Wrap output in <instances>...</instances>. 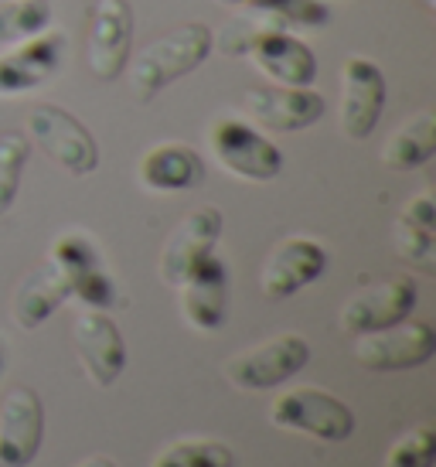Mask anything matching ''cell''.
Listing matches in <instances>:
<instances>
[{"instance_id":"obj_20","label":"cell","mask_w":436,"mask_h":467,"mask_svg":"<svg viewBox=\"0 0 436 467\" xmlns=\"http://www.w3.org/2000/svg\"><path fill=\"white\" fill-rule=\"evenodd\" d=\"M68 297H72V290H68V276L62 273V266L52 260L41 263V266H35V270L17 284V290H14V297H11L14 325L21 327V331H35V327L45 325Z\"/></svg>"},{"instance_id":"obj_13","label":"cell","mask_w":436,"mask_h":467,"mask_svg":"<svg viewBox=\"0 0 436 467\" xmlns=\"http://www.w3.org/2000/svg\"><path fill=\"white\" fill-rule=\"evenodd\" d=\"M222 225H225L222 212L212 205H202L194 208L192 215H184L174 225V233L167 235L164 249H161V263H157L161 280L178 286L198 263L205 260V256H212L218 239H222Z\"/></svg>"},{"instance_id":"obj_22","label":"cell","mask_w":436,"mask_h":467,"mask_svg":"<svg viewBox=\"0 0 436 467\" xmlns=\"http://www.w3.org/2000/svg\"><path fill=\"white\" fill-rule=\"evenodd\" d=\"M55 21L52 0H0V48L48 31Z\"/></svg>"},{"instance_id":"obj_12","label":"cell","mask_w":436,"mask_h":467,"mask_svg":"<svg viewBox=\"0 0 436 467\" xmlns=\"http://www.w3.org/2000/svg\"><path fill=\"white\" fill-rule=\"evenodd\" d=\"M72 345L92 386L109 389L127 368V345L116 321L106 311H86L72 321Z\"/></svg>"},{"instance_id":"obj_27","label":"cell","mask_w":436,"mask_h":467,"mask_svg":"<svg viewBox=\"0 0 436 467\" xmlns=\"http://www.w3.org/2000/svg\"><path fill=\"white\" fill-rule=\"evenodd\" d=\"M436 461V430L420 423L410 433H402L389 454H385V467H433Z\"/></svg>"},{"instance_id":"obj_21","label":"cell","mask_w":436,"mask_h":467,"mask_svg":"<svg viewBox=\"0 0 436 467\" xmlns=\"http://www.w3.org/2000/svg\"><path fill=\"white\" fill-rule=\"evenodd\" d=\"M436 154V113L420 109L416 117L399 123V130L382 143L379 161L389 171H416Z\"/></svg>"},{"instance_id":"obj_15","label":"cell","mask_w":436,"mask_h":467,"mask_svg":"<svg viewBox=\"0 0 436 467\" xmlns=\"http://www.w3.org/2000/svg\"><path fill=\"white\" fill-rule=\"evenodd\" d=\"M243 106L249 119L259 123L263 130L273 133H296L314 127L324 117V96L321 92L294 89V86H253L245 89Z\"/></svg>"},{"instance_id":"obj_3","label":"cell","mask_w":436,"mask_h":467,"mask_svg":"<svg viewBox=\"0 0 436 467\" xmlns=\"http://www.w3.org/2000/svg\"><path fill=\"white\" fill-rule=\"evenodd\" d=\"M270 423L324 443H341L355 433L351 406L321 386H296L276 396L270 406Z\"/></svg>"},{"instance_id":"obj_18","label":"cell","mask_w":436,"mask_h":467,"mask_svg":"<svg viewBox=\"0 0 436 467\" xmlns=\"http://www.w3.org/2000/svg\"><path fill=\"white\" fill-rule=\"evenodd\" d=\"M137 182L147 192L157 195H174V192H192L205 184V161L202 154L181 140H167L151 147L137 164Z\"/></svg>"},{"instance_id":"obj_24","label":"cell","mask_w":436,"mask_h":467,"mask_svg":"<svg viewBox=\"0 0 436 467\" xmlns=\"http://www.w3.org/2000/svg\"><path fill=\"white\" fill-rule=\"evenodd\" d=\"M245 11L266 14L286 31L331 25V7L324 0H245Z\"/></svg>"},{"instance_id":"obj_31","label":"cell","mask_w":436,"mask_h":467,"mask_svg":"<svg viewBox=\"0 0 436 467\" xmlns=\"http://www.w3.org/2000/svg\"><path fill=\"white\" fill-rule=\"evenodd\" d=\"M420 4H423V7H436V0H420Z\"/></svg>"},{"instance_id":"obj_29","label":"cell","mask_w":436,"mask_h":467,"mask_svg":"<svg viewBox=\"0 0 436 467\" xmlns=\"http://www.w3.org/2000/svg\"><path fill=\"white\" fill-rule=\"evenodd\" d=\"M78 467H119L116 461H109V457H103V454H92V457H86Z\"/></svg>"},{"instance_id":"obj_11","label":"cell","mask_w":436,"mask_h":467,"mask_svg":"<svg viewBox=\"0 0 436 467\" xmlns=\"http://www.w3.org/2000/svg\"><path fill=\"white\" fill-rule=\"evenodd\" d=\"M327 249L317 239L307 235H290L273 246V253L266 256L263 270H259V290L263 297L270 300H286L294 297L296 290L310 286L314 280H321L327 270Z\"/></svg>"},{"instance_id":"obj_1","label":"cell","mask_w":436,"mask_h":467,"mask_svg":"<svg viewBox=\"0 0 436 467\" xmlns=\"http://www.w3.org/2000/svg\"><path fill=\"white\" fill-rule=\"evenodd\" d=\"M212 48H215V35L202 21L178 25L164 31L161 38H154L137 55L133 72H130V86H133L137 103H154L171 82L192 76L212 55Z\"/></svg>"},{"instance_id":"obj_5","label":"cell","mask_w":436,"mask_h":467,"mask_svg":"<svg viewBox=\"0 0 436 467\" xmlns=\"http://www.w3.org/2000/svg\"><path fill=\"white\" fill-rule=\"evenodd\" d=\"M307 362H310L307 337L286 331V335L270 337V341H263L256 348L235 351L222 365V376L229 379V386H235V389L263 392V389H276L286 379H294Z\"/></svg>"},{"instance_id":"obj_25","label":"cell","mask_w":436,"mask_h":467,"mask_svg":"<svg viewBox=\"0 0 436 467\" xmlns=\"http://www.w3.org/2000/svg\"><path fill=\"white\" fill-rule=\"evenodd\" d=\"M27 137L25 133H4L0 137V215H7L17 198V188H21V174L27 168Z\"/></svg>"},{"instance_id":"obj_6","label":"cell","mask_w":436,"mask_h":467,"mask_svg":"<svg viewBox=\"0 0 436 467\" xmlns=\"http://www.w3.org/2000/svg\"><path fill=\"white\" fill-rule=\"evenodd\" d=\"M355 362L369 372H410L436 355V331L426 321H399L355 337Z\"/></svg>"},{"instance_id":"obj_16","label":"cell","mask_w":436,"mask_h":467,"mask_svg":"<svg viewBox=\"0 0 436 467\" xmlns=\"http://www.w3.org/2000/svg\"><path fill=\"white\" fill-rule=\"evenodd\" d=\"M178 307L181 317L194 327V331H218L225 325L229 314V270L218 260L215 253L198 263L184 280L178 284Z\"/></svg>"},{"instance_id":"obj_10","label":"cell","mask_w":436,"mask_h":467,"mask_svg":"<svg viewBox=\"0 0 436 467\" xmlns=\"http://www.w3.org/2000/svg\"><path fill=\"white\" fill-rule=\"evenodd\" d=\"M65 58V31L48 27L35 38L17 41L11 52H0V99L25 96L48 86Z\"/></svg>"},{"instance_id":"obj_17","label":"cell","mask_w":436,"mask_h":467,"mask_svg":"<svg viewBox=\"0 0 436 467\" xmlns=\"http://www.w3.org/2000/svg\"><path fill=\"white\" fill-rule=\"evenodd\" d=\"M245 58L273 78V86H294V89H307L317 78V58L310 52L307 41H300L294 31L286 27H270L263 31Z\"/></svg>"},{"instance_id":"obj_14","label":"cell","mask_w":436,"mask_h":467,"mask_svg":"<svg viewBox=\"0 0 436 467\" xmlns=\"http://www.w3.org/2000/svg\"><path fill=\"white\" fill-rule=\"evenodd\" d=\"M45 406L31 386H11L0 402V467H27L41 451Z\"/></svg>"},{"instance_id":"obj_8","label":"cell","mask_w":436,"mask_h":467,"mask_svg":"<svg viewBox=\"0 0 436 467\" xmlns=\"http://www.w3.org/2000/svg\"><path fill=\"white\" fill-rule=\"evenodd\" d=\"M416 300H420V294H416V284L410 276H385V280L365 286L345 300V307L337 314V325L351 337L382 331L389 325L406 321L416 311Z\"/></svg>"},{"instance_id":"obj_19","label":"cell","mask_w":436,"mask_h":467,"mask_svg":"<svg viewBox=\"0 0 436 467\" xmlns=\"http://www.w3.org/2000/svg\"><path fill=\"white\" fill-rule=\"evenodd\" d=\"M392 246L399 260H406L420 273L433 276L436 273V198L426 188L412 195L406 208L392 222Z\"/></svg>"},{"instance_id":"obj_32","label":"cell","mask_w":436,"mask_h":467,"mask_svg":"<svg viewBox=\"0 0 436 467\" xmlns=\"http://www.w3.org/2000/svg\"><path fill=\"white\" fill-rule=\"evenodd\" d=\"M0 365H4V351H0Z\"/></svg>"},{"instance_id":"obj_2","label":"cell","mask_w":436,"mask_h":467,"mask_svg":"<svg viewBox=\"0 0 436 467\" xmlns=\"http://www.w3.org/2000/svg\"><path fill=\"white\" fill-rule=\"evenodd\" d=\"M205 140L212 157L232 178L263 184L283 171V150L243 117H218L208 127Z\"/></svg>"},{"instance_id":"obj_4","label":"cell","mask_w":436,"mask_h":467,"mask_svg":"<svg viewBox=\"0 0 436 467\" xmlns=\"http://www.w3.org/2000/svg\"><path fill=\"white\" fill-rule=\"evenodd\" d=\"M27 137L38 143L45 157H52L55 164L72 174L86 178L99 168V143L89 133V127L76 119L68 109L55 103H38L27 109Z\"/></svg>"},{"instance_id":"obj_7","label":"cell","mask_w":436,"mask_h":467,"mask_svg":"<svg viewBox=\"0 0 436 467\" xmlns=\"http://www.w3.org/2000/svg\"><path fill=\"white\" fill-rule=\"evenodd\" d=\"M133 48V7L127 0H96L89 11L86 66L99 82H113L130 66Z\"/></svg>"},{"instance_id":"obj_26","label":"cell","mask_w":436,"mask_h":467,"mask_svg":"<svg viewBox=\"0 0 436 467\" xmlns=\"http://www.w3.org/2000/svg\"><path fill=\"white\" fill-rule=\"evenodd\" d=\"M68 290L78 297L89 311H113L116 304V280L106 273L103 263H92L82 270L68 273Z\"/></svg>"},{"instance_id":"obj_30","label":"cell","mask_w":436,"mask_h":467,"mask_svg":"<svg viewBox=\"0 0 436 467\" xmlns=\"http://www.w3.org/2000/svg\"><path fill=\"white\" fill-rule=\"evenodd\" d=\"M222 7H245V0H215Z\"/></svg>"},{"instance_id":"obj_28","label":"cell","mask_w":436,"mask_h":467,"mask_svg":"<svg viewBox=\"0 0 436 467\" xmlns=\"http://www.w3.org/2000/svg\"><path fill=\"white\" fill-rule=\"evenodd\" d=\"M270 27H280L276 21H270L266 14L245 11V17H235L229 25L218 31V52L229 55V58H245V52L253 48V41L270 31Z\"/></svg>"},{"instance_id":"obj_23","label":"cell","mask_w":436,"mask_h":467,"mask_svg":"<svg viewBox=\"0 0 436 467\" xmlns=\"http://www.w3.org/2000/svg\"><path fill=\"white\" fill-rule=\"evenodd\" d=\"M151 467H235V454L229 443L212 437H181L157 451Z\"/></svg>"},{"instance_id":"obj_9","label":"cell","mask_w":436,"mask_h":467,"mask_svg":"<svg viewBox=\"0 0 436 467\" xmlns=\"http://www.w3.org/2000/svg\"><path fill=\"white\" fill-rule=\"evenodd\" d=\"M385 109V76L372 58L351 55L341 68V106L337 123L348 140H369Z\"/></svg>"}]
</instances>
